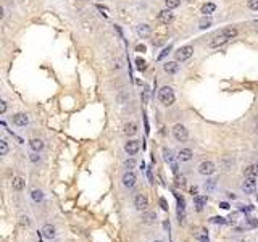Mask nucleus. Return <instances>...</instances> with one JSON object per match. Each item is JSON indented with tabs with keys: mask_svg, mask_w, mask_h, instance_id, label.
<instances>
[{
	"mask_svg": "<svg viewBox=\"0 0 258 242\" xmlns=\"http://www.w3.org/2000/svg\"><path fill=\"white\" fill-rule=\"evenodd\" d=\"M237 36V29L236 27H224V29L218 31L213 37L212 41H210V47H221V45L227 44L231 39Z\"/></svg>",
	"mask_w": 258,
	"mask_h": 242,
	"instance_id": "nucleus-1",
	"label": "nucleus"
},
{
	"mask_svg": "<svg viewBox=\"0 0 258 242\" xmlns=\"http://www.w3.org/2000/svg\"><path fill=\"white\" fill-rule=\"evenodd\" d=\"M158 99H160V102L165 107H171V105L174 104V100H176L174 90L171 89V87H168V86H163V87L158 90Z\"/></svg>",
	"mask_w": 258,
	"mask_h": 242,
	"instance_id": "nucleus-2",
	"label": "nucleus"
},
{
	"mask_svg": "<svg viewBox=\"0 0 258 242\" xmlns=\"http://www.w3.org/2000/svg\"><path fill=\"white\" fill-rule=\"evenodd\" d=\"M192 55H194V47H192V45H184V47H181V49H178L174 52V57H176L178 61H186V60H189L190 57H192Z\"/></svg>",
	"mask_w": 258,
	"mask_h": 242,
	"instance_id": "nucleus-3",
	"label": "nucleus"
},
{
	"mask_svg": "<svg viewBox=\"0 0 258 242\" xmlns=\"http://www.w3.org/2000/svg\"><path fill=\"white\" fill-rule=\"evenodd\" d=\"M173 136H174L176 141L184 142V141H187V139H189V131H187V128H186V126H183V124H176V126L173 128Z\"/></svg>",
	"mask_w": 258,
	"mask_h": 242,
	"instance_id": "nucleus-4",
	"label": "nucleus"
},
{
	"mask_svg": "<svg viewBox=\"0 0 258 242\" xmlns=\"http://www.w3.org/2000/svg\"><path fill=\"white\" fill-rule=\"evenodd\" d=\"M123 186L124 187H128V189H131V187H134L136 186V182H137V176H136V173L134 171H131V170H128L126 173L123 174Z\"/></svg>",
	"mask_w": 258,
	"mask_h": 242,
	"instance_id": "nucleus-5",
	"label": "nucleus"
},
{
	"mask_svg": "<svg viewBox=\"0 0 258 242\" xmlns=\"http://www.w3.org/2000/svg\"><path fill=\"white\" fill-rule=\"evenodd\" d=\"M215 171H216V166H215L213 162H210V160L202 162L198 165V173L203 174V176H210V174H213Z\"/></svg>",
	"mask_w": 258,
	"mask_h": 242,
	"instance_id": "nucleus-6",
	"label": "nucleus"
},
{
	"mask_svg": "<svg viewBox=\"0 0 258 242\" xmlns=\"http://www.w3.org/2000/svg\"><path fill=\"white\" fill-rule=\"evenodd\" d=\"M134 207L139 211H145L148 208V199L145 197L144 194H137L134 197Z\"/></svg>",
	"mask_w": 258,
	"mask_h": 242,
	"instance_id": "nucleus-7",
	"label": "nucleus"
},
{
	"mask_svg": "<svg viewBox=\"0 0 258 242\" xmlns=\"http://www.w3.org/2000/svg\"><path fill=\"white\" fill-rule=\"evenodd\" d=\"M140 150V141H128L124 144V152L128 155H136Z\"/></svg>",
	"mask_w": 258,
	"mask_h": 242,
	"instance_id": "nucleus-8",
	"label": "nucleus"
},
{
	"mask_svg": "<svg viewBox=\"0 0 258 242\" xmlns=\"http://www.w3.org/2000/svg\"><path fill=\"white\" fill-rule=\"evenodd\" d=\"M12 121H13V124L16 126H20V128H24L29 124V116H27L26 113H16L12 116Z\"/></svg>",
	"mask_w": 258,
	"mask_h": 242,
	"instance_id": "nucleus-9",
	"label": "nucleus"
},
{
	"mask_svg": "<svg viewBox=\"0 0 258 242\" xmlns=\"http://www.w3.org/2000/svg\"><path fill=\"white\" fill-rule=\"evenodd\" d=\"M173 20H174V13L171 12L169 8H166V10H161V12L158 13V21H160L161 24H169Z\"/></svg>",
	"mask_w": 258,
	"mask_h": 242,
	"instance_id": "nucleus-10",
	"label": "nucleus"
},
{
	"mask_svg": "<svg viewBox=\"0 0 258 242\" xmlns=\"http://www.w3.org/2000/svg\"><path fill=\"white\" fill-rule=\"evenodd\" d=\"M242 191H244L245 194H255V191H256L255 178H245L244 182H242Z\"/></svg>",
	"mask_w": 258,
	"mask_h": 242,
	"instance_id": "nucleus-11",
	"label": "nucleus"
},
{
	"mask_svg": "<svg viewBox=\"0 0 258 242\" xmlns=\"http://www.w3.org/2000/svg\"><path fill=\"white\" fill-rule=\"evenodd\" d=\"M142 223L144 225H155V221H157V213L155 211H142V216H140Z\"/></svg>",
	"mask_w": 258,
	"mask_h": 242,
	"instance_id": "nucleus-12",
	"label": "nucleus"
},
{
	"mask_svg": "<svg viewBox=\"0 0 258 242\" xmlns=\"http://www.w3.org/2000/svg\"><path fill=\"white\" fill-rule=\"evenodd\" d=\"M136 31H137L139 37H142V39H147V37L152 34V27H150L148 24H139Z\"/></svg>",
	"mask_w": 258,
	"mask_h": 242,
	"instance_id": "nucleus-13",
	"label": "nucleus"
},
{
	"mask_svg": "<svg viewBox=\"0 0 258 242\" xmlns=\"http://www.w3.org/2000/svg\"><path fill=\"white\" fill-rule=\"evenodd\" d=\"M192 157H194V153L190 148H181L178 153V158L181 162H189V160H192Z\"/></svg>",
	"mask_w": 258,
	"mask_h": 242,
	"instance_id": "nucleus-14",
	"label": "nucleus"
},
{
	"mask_svg": "<svg viewBox=\"0 0 258 242\" xmlns=\"http://www.w3.org/2000/svg\"><path fill=\"white\" fill-rule=\"evenodd\" d=\"M29 147H31L32 152H41L42 148H44V141H42V139L34 137V139H31V141H29Z\"/></svg>",
	"mask_w": 258,
	"mask_h": 242,
	"instance_id": "nucleus-15",
	"label": "nucleus"
},
{
	"mask_svg": "<svg viewBox=\"0 0 258 242\" xmlns=\"http://www.w3.org/2000/svg\"><path fill=\"white\" fill-rule=\"evenodd\" d=\"M41 232H42V236H44L45 239H50V240H52V239L55 237V234H56V232H55V228H53L52 225H45Z\"/></svg>",
	"mask_w": 258,
	"mask_h": 242,
	"instance_id": "nucleus-16",
	"label": "nucleus"
},
{
	"mask_svg": "<svg viewBox=\"0 0 258 242\" xmlns=\"http://www.w3.org/2000/svg\"><path fill=\"white\" fill-rule=\"evenodd\" d=\"M123 133L126 134V136H134L137 133V124L132 123V121H131V123H126V124L123 126Z\"/></svg>",
	"mask_w": 258,
	"mask_h": 242,
	"instance_id": "nucleus-17",
	"label": "nucleus"
},
{
	"mask_svg": "<svg viewBox=\"0 0 258 242\" xmlns=\"http://www.w3.org/2000/svg\"><path fill=\"white\" fill-rule=\"evenodd\" d=\"M163 70H165V73H168V74H174V73H178V70H179V65H178L176 61H166V63L163 65Z\"/></svg>",
	"mask_w": 258,
	"mask_h": 242,
	"instance_id": "nucleus-18",
	"label": "nucleus"
},
{
	"mask_svg": "<svg viewBox=\"0 0 258 242\" xmlns=\"http://www.w3.org/2000/svg\"><path fill=\"white\" fill-rule=\"evenodd\" d=\"M12 186H13L15 191H23V189H24V179L21 178V176H13Z\"/></svg>",
	"mask_w": 258,
	"mask_h": 242,
	"instance_id": "nucleus-19",
	"label": "nucleus"
},
{
	"mask_svg": "<svg viewBox=\"0 0 258 242\" xmlns=\"http://www.w3.org/2000/svg\"><path fill=\"white\" fill-rule=\"evenodd\" d=\"M194 203H195L197 210H202L207 205V197H205V195H195V197H194Z\"/></svg>",
	"mask_w": 258,
	"mask_h": 242,
	"instance_id": "nucleus-20",
	"label": "nucleus"
},
{
	"mask_svg": "<svg viewBox=\"0 0 258 242\" xmlns=\"http://www.w3.org/2000/svg\"><path fill=\"white\" fill-rule=\"evenodd\" d=\"M215 10H216V5L212 3V2H208V3H203V5H202V13H203L205 16L215 13Z\"/></svg>",
	"mask_w": 258,
	"mask_h": 242,
	"instance_id": "nucleus-21",
	"label": "nucleus"
},
{
	"mask_svg": "<svg viewBox=\"0 0 258 242\" xmlns=\"http://www.w3.org/2000/svg\"><path fill=\"white\" fill-rule=\"evenodd\" d=\"M258 174V166L256 165H250L245 168V178H256Z\"/></svg>",
	"mask_w": 258,
	"mask_h": 242,
	"instance_id": "nucleus-22",
	"label": "nucleus"
},
{
	"mask_svg": "<svg viewBox=\"0 0 258 242\" xmlns=\"http://www.w3.org/2000/svg\"><path fill=\"white\" fill-rule=\"evenodd\" d=\"M31 197H32L34 202H42V200H44V194H42L41 189H34V191L31 192Z\"/></svg>",
	"mask_w": 258,
	"mask_h": 242,
	"instance_id": "nucleus-23",
	"label": "nucleus"
},
{
	"mask_svg": "<svg viewBox=\"0 0 258 242\" xmlns=\"http://www.w3.org/2000/svg\"><path fill=\"white\" fill-rule=\"evenodd\" d=\"M163 158H165V160L168 162V163H173V162H176L174 160V157H173V152H171L169 150V148H163Z\"/></svg>",
	"mask_w": 258,
	"mask_h": 242,
	"instance_id": "nucleus-24",
	"label": "nucleus"
},
{
	"mask_svg": "<svg viewBox=\"0 0 258 242\" xmlns=\"http://www.w3.org/2000/svg\"><path fill=\"white\" fill-rule=\"evenodd\" d=\"M210 26H212V18H202L200 23H198L200 29H207V27H210Z\"/></svg>",
	"mask_w": 258,
	"mask_h": 242,
	"instance_id": "nucleus-25",
	"label": "nucleus"
},
{
	"mask_svg": "<svg viewBox=\"0 0 258 242\" xmlns=\"http://www.w3.org/2000/svg\"><path fill=\"white\" fill-rule=\"evenodd\" d=\"M136 68H137L139 71H144V70L147 68L145 60H144V58H140V57H137V58H136Z\"/></svg>",
	"mask_w": 258,
	"mask_h": 242,
	"instance_id": "nucleus-26",
	"label": "nucleus"
},
{
	"mask_svg": "<svg viewBox=\"0 0 258 242\" xmlns=\"http://www.w3.org/2000/svg\"><path fill=\"white\" fill-rule=\"evenodd\" d=\"M165 5H166V8L173 10V8H178L181 5V0H165Z\"/></svg>",
	"mask_w": 258,
	"mask_h": 242,
	"instance_id": "nucleus-27",
	"label": "nucleus"
},
{
	"mask_svg": "<svg viewBox=\"0 0 258 242\" xmlns=\"http://www.w3.org/2000/svg\"><path fill=\"white\" fill-rule=\"evenodd\" d=\"M95 8H97V10L100 12V15H103L105 18H108V16H110V12H108V8H107V7H103V5L97 3V5H95Z\"/></svg>",
	"mask_w": 258,
	"mask_h": 242,
	"instance_id": "nucleus-28",
	"label": "nucleus"
},
{
	"mask_svg": "<svg viewBox=\"0 0 258 242\" xmlns=\"http://www.w3.org/2000/svg\"><path fill=\"white\" fill-rule=\"evenodd\" d=\"M7 153H8V142L2 139L0 141V155H7Z\"/></svg>",
	"mask_w": 258,
	"mask_h": 242,
	"instance_id": "nucleus-29",
	"label": "nucleus"
},
{
	"mask_svg": "<svg viewBox=\"0 0 258 242\" xmlns=\"http://www.w3.org/2000/svg\"><path fill=\"white\" fill-rule=\"evenodd\" d=\"M216 187V181L215 179H208L207 182H205V189L207 191H213Z\"/></svg>",
	"mask_w": 258,
	"mask_h": 242,
	"instance_id": "nucleus-30",
	"label": "nucleus"
},
{
	"mask_svg": "<svg viewBox=\"0 0 258 242\" xmlns=\"http://www.w3.org/2000/svg\"><path fill=\"white\" fill-rule=\"evenodd\" d=\"M210 221L215 223V225H226V220L223 216H213V218H210Z\"/></svg>",
	"mask_w": 258,
	"mask_h": 242,
	"instance_id": "nucleus-31",
	"label": "nucleus"
},
{
	"mask_svg": "<svg viewBox=\"0 0 258 242\" xmlns=\"http://www.w3.org/2000/svg\"><path fill=\"white\" fill-rule=\"evenodd\" d=\"M245 225L248 228H255V226H258V220L256 218H247L245 220Z\"/></svg>",
	"mask_w": 258,
	"mask_h": 242,
	"instance_id": "nucleus-32",
	"label": "nucleus"
},
{
	"mask_svg": "<svg viewBox=\"0 0 258 242\" xmlns=\"http://www.w3.org/2000/svg\"><path fill=\"white\" fill-rule=\"evenodd\" d=\"M197 237H198V240H200V242H210V239H208V234H207V231H200Z\"/></svg>",
	"mask_w": 258,
	"mask_h": 242,
	"instance_id": "nucleus-33",
	"label": "nucleus"
},
{
	"mask_svg": "<svg viewBox=\"0 0 258 242\" xmlns=\"http://www.w3.org/2000/svg\"><path fill=\"white\" fill-rule=\"evenodd\" d=\"M124 166H126L128 170H132V168L136 166V160H134V158H131V160H126V162H124Z\"/></svg>",
	"mask_w": 258,
	"mask_h": 242,
	"instance_id": "nucleus-34",
	"label": "nucleus"
},
{
	"mask_svg": "<svg viewBox=\"0 0 258 242\" xmlns=\"http://www.w3.org/2000/svg\"><path fill=\"white\" fill-rule=\"evenodd\" d=\"M248 8L258 12V0H248Z\"/></svg>",
	"mask_w": 258,
	"mask_h": 242,
	"instance_id": "nucleus-35",
	"label": "nucleus"
},
{
	"mask_svg": "<svg viewBox=\"0 0 258 242\" xmlns=\"http://www.w3.org/2000/svg\"><path fill=\"white\" fill-rule=\"evenodd\" d=\"M169 50H171V45H168V47H166V49H163V50H161V53L158 55V60H161V58H165V57H166V55L169 53Z\"/></svg>",
	"mask_w": 258,
	"mask_h": 242,
	"instance_id": "nucleus-36",
	"label": "nucleus"
},
{
	"mask_svg": "<svg viewBox=\"0 0 258 242\" xmlns=\"http://www.w3.org/2000/svg\"><path fill=\"white\" fill-rule=\"evenodd\" d=\"M37 153H39V152H32V153L29 155V158H31L32 163H39V160H41V157L37 155Z\"/></svg>",
	"mask_w": 258,
	"mask_h": 242,
	"instance_id": "nucleus-37",
	"label": "nucleus"
},
{
	"mask_svg": "<svg viewBox=\"0 0 258 242\" xmlns=\"http://www.w3.org/2000/svg\"><path fill=\"white\" fill-rule=\"evenodd\" d=\"M239 210L244 211V213H250V211H253V207L252 205H241V207H239Z\"/></svg>",
	"mask_w": 258,
	"mask_h": 242,
	"instance_id": "nucleus-38",
	"label": "nucleus"
},
{
	"mask_svg": "<svg viewBox=\"0 0 258 242\" xmlns=\"http://www.w3.org/2000/svg\"><path fill=\"white\" fill-rule=\"evenodd\" d=\"M20 220H21V225L23 226H29L31 225V221H29V218H27V216H21Z\"/></svg>",
	"mask_w": 258,
	"mask_h": 242,
	"instance_id": "nucleus-39",
	"label": "nucleus"
},
{
	"mask_svg": "<svg viewBox=\"0 0 258 242\" xmlns=\"http://www.w3.org/2000/svg\"><path fill=\"white\" fill-rule=\"evenodd\" d=\"M5 111H7V102L5 100H2V102H0V113H5Z\"/></svg>",
	"mask_w": 258,
	"mask_h": 242,
	"instance_id": "nucleus-40",
	"label": "nucleus"
},
{
	"mask_svg": "<svg viewBox=\"0 0 258 242\" xmlns=\"http://www.w3.org/2000/svg\"><path fill=\"white\" fill-rule=\"evenodd\" d=\"M160 205H161V208H163V210H168V203H166V200L163 197L160 199Z\"/></svg>",
	"mask_w": 258,
	"mask_h": 242,
	"instance_id": "nucleus-41",
	"label": "nucleus"
},
{
	"mask_svg": "<svg viewBox=\"0 0 258 242\" xmlns=\"http://www.w3.org/2000/svg\"><path fill=\"white\" fill-rule=\"evenodd\" d=\"M171 170H173V173H174V174H178L179 168H178V163H176V162H173V163H171Z\"/></svg>",
	"mask_w": 258,
	"mask_h": 242,
	"instance_id": "nucleus-42",
	"label": "nucleus"
},
{
	"mask_svg": "<svg viewBox=\"0 0 258 242\" xmlns=\"http://www.w3.org/2000/svg\"><path fill=\"white\" fill-rule=\"evenodd\" d=\"M219 207H221L223 210H227L229 208V203L227 202H221V203H219Z\"/></svg>",
	"mask_w": 258,
	"mask_h": 242,
	"instance_id": "nucleus-43",
	"label": "nucleus"
},
{
	"mask_svg": "<svg viewBox=\"0 0 258 242\" xmlns=\"http://www.w3.org/2000/svg\"><path fill=\"white\" fill-rule=\"evenodd\" d=\"M136 50H137V52H145L147 49H145V45H137V47H136Z\"/></svg>",
	"mask_w": 258,
	"mask_h": 242,
	"instance_id": "nucleus-44",
	"label": "nucleus"
},
{
	"mask_svg": "<svg viewBox=\"0 0 258 242\" xmlns=\"http://www.w3.org/2000/svg\"><path fill=\"white\" fill-rule=\"evenodd\" d=\"M231 242H244V239H242V237H239V239H232Z\"/></svg>",
	"mask_w": 258,
	"mask_h": 242,
	"instance_id": "nucleus-45",
	"label": "nucleus"
},
{
	"mask_svg": "<svg viewBox=\"0 0 258 242\" xmlns=\"http://www.w3.org/2000/svg\"><path fill=\"white\" fill-rule=\"evenodd\" d=\"M155 242H161V240H155Z\"/></svg>",
	"mask_w": 258,
	"mask_h": 242,
	"instance_id": "nucleus-46",
	"label": "nucleus"
},
{
	"mask_svg": "<svg viewBox=\"0 0 258 242\" xmlns=\"http://www.w3.org/2000/svg\"><path fill=\"white\" fill-rule=\"evenodd\" d=\"M52 242H55V240H52Z\"/></svg>",
	"mask_w": 258,
	"mask_h": 242,
	"instance_id": "nucleus-47",
	"label": "nucleus"
},
{
	"mask_svg": "<svg viewBox=\"0 0 258 242\" xmlns=\"http://www.w3.org/2000/svg\"><path fill=\"white\" fill-rule=\"evenodd\" d=\"M256 166H258V163H256Z\"/></svg>",
	"mask_w": 258,
	"mask_h": 242,
	"instance_id": "nucleus-48",
	"label": "nucleus"
}]
</instances>
